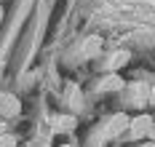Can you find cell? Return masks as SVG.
I'll return each mask as SVG.
<instances>
[{
    "label": "cell",
    "mask_w": 155,
    "mask_h": 147,
    "mask_svg": "<svg viewBox=\"0 0 155 147\" xmlns=\"http://www.w3.org/2000/svg\"><path fill=\"white\" fill-rule=\"evenodd\" d=\"M128 134L131 139H142V136H150L153 134V118L150 115H137L128 126Z\"/></svg>",
    "instance_id": "obj_1"
},
{
    "label": "cell",
    "mask_w": 155,
    "mask_h": 147,
    "mask_svg": "<svg viewBox=\"0 0 155 147\" xmlns=\"http://www.w3.org/2000/svg\"><path fill=\"white\" fill-rule=\"evenodd\" d=\"M131 126V120H128V115H112L107 123V129H104V136L107 139H115V136H120L123 131H128Z\"/></svg>",
    "instance_id": "obj_2"
},
{
    "label": "cell",
    "mask_w": 155,
    "mask_h": 147,
    "mask_svg": "<svg viewBox=\"0 0 155 147\" xmlns=\"http://www.w3.org/2000/svg\"><path fill=\"white\" fill-rule=\"evenodd\" d=\"M19 110H21V104H19V99H16L14 94H3V96H0V115L11 118V115H16Z\"/></svg>",
    "instance_id": "obj_3"
},
{
    "label": "cell",
    "mask_w": 155,
    "mask_h": 147,
    "mask_svg": "<svg viewBox=\"0 0 155 147\" xmlns=\"http://www.w3.org/2000/svg\"><path fill=\"white\" fill-rule=\"evenodd\" d=\"M120 88H123V78L115 75V72H110L107 78L102 80V91H120Z\"/></svg>",
    "instance_id": "obj_4"
},
{
    "label": "cell",
    "mask_w": 155,
    "mask_h": 147,
    "mask_svg": "<svg viewBox=\"0 0 155 147\" xmlns=\"http://www.w3.org/2000/svg\"><path fill=\"white\" fill-rule=\"evenodd\" d=\"M99 48H102V40H99V38H88V40H86V56H96Z\"/></svg>",
    "instance_id": "obj_5"
},
{
    "label": "cell",
    "mask_w": 155,
    "mask_h": 147,
    "mask_svg": "<svg viewBox=\"0 0 155 147\" xmlns=\"http://www.w3.org/2000/svg\"><path fill=\"white\" fill-rule=\"evenodd\" d=\"M126 62H128V51H120V54H115V56H112V62H110V70L115 72V70H118L120 64H126Z\"/></svg>",
    "instance_id": "obj_6"
},
{
    "label": "cell",
    "mask_w": 155,
    "mask_h": 147,
    "mask_svg": "<svg viewBox=\"0 0 155 147\" xmlns=\"http://www.w3.org/2000/svg\"><path fill=\"white\" fill-rule=\"evenodd\" d=\"M0 147H16V136L14 134H3L0 136Z\"/></svg>",
    "instance_id": "obj_7"
},
{
    "label": "cell",
    "mask_w": 155,
    "mask_h": 147,
    "mask_svg": "<svg viewBox=\"0 0 155 147\" xmlns=\"http://www.w3.org/2000/svg\"><path fill=\"white\" fill-rule=\"evenodd\" d=\"M150 104L155 107V86H153V91H150Z\"/></svg>",
    "instance_id": "obj_8"
},
{
    "label": "cell",
    "mask_w": 155,
    "mask_h": 147,
    "mask_svg": "<svg viewBox=\"0 0 155 147\" xmlns=\"http://www.w3.org/2000/svg\"><path fill=\"white\" fill-rule=\"evenodd\" d=\"M3 134H5V123H0V136H3Z\"/></svg>",
    "instance_id": "obj_9"
},
{
    "label": "cell",
    "mask_w": 155,
    "mask_h": 147,
    "mask_svg": "<svg viewBox=\"0 0 155 147\" xmlns=\"http://www.w3.org/2000/svg\"><path fill=\"white\" fill-rule=\"evenodd\" d=\"M62 147H75V145H62Z\"/></svg>",
    "instance_id": "obj_10"
},
{
    "label": "cell",
    "mask_w": 155,
    "mask_h": 147,
    "mask_svg": "<svg viewBox=\"0 0 155 147\" xmlns=\"http://www.w3.org/2000/svg\"><path fill=\"white\" fill-rule=\"evenodd\" d=\"M144 147H153V145H144Z\"/></svg>",
    "instance_id": "obj_11"
}]
</instances>
